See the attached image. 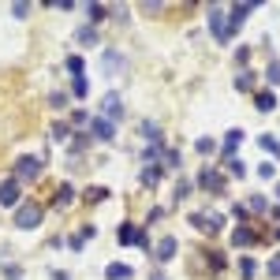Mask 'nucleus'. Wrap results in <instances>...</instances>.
<instances>
[{
	"label": "nucleus",
	"instance_id": "1",
	"mask_svg": "<svg viewBox=\"0 0 280 280\" xmlns=\"http://www.w3.org/2000/svg\"><path fill=\"white\" fill-rule=\"evenodd\" d=\"M41 217H45V209L37 206V202H26V206H19V213H15V224L23 228V231H34L37 224H41Z\"/></svg>",
	"mask_w": 280,
	"mask_h": 280
},
{
	"label": "nucleus",
	"instance_id": "2",
	"mask_svg": "<svg viewBox=\"0 0 280 280\" xmlns=\"http://www.w3.org/2000/svg\"><path fill=\"white\" fill-rule=\"evenodd\" d=\"M41 176V161L37 157H19V165H15V179L19 183H26V179H37Z\"/></svg>",
	"mask_w": 280,
	"mask_h": 280
},
{
	"label": "nucleus",
	"instance_id": "3",
	"mask_svg": "<svg viewBox=\"0 0 280 280\" xmlns=\"http://www.w3.org/2000/svg\"><path fill=\"white\" fill-rule=\"evenodd\" d=\"M19 191H23V183H19L15 176L0 183V206H19Z\"/></svg>",
	"mask_w": 280,
	"mask_h": 280
},
{
	"label": "nucleus",
	"instance_id": "4",
	"mask_svg": "<svg viewBox=\"0 0 280 280\" xmlns=\"http://www.w3.org/2000/svg\"><path fill=\"white\" fill-rule=\"evenodd\" d=\"M176 250H179L176 236H165V239L157 243V254H153V258H157V262H172V258H176Z\"/></svg>",
	"mask_w": 280,
	"mask_h": 280
},
{
	"label": "nucleus",
	"instance_id": "5",
	"mask_svg": "<svg viewBox=\"0 0 280 280\" xmlns=\"http://www.w3.org/2000/svg\"><path fill=\"white\" fill-rule=\"evenodd\" d=\"M90 131H94V138H98V142H112L116 138V127H112L109 120H90Z\"/></svg>",
	"mask_w": 280,
	"mask_h": 280
},
{
	"label": "nucleus",
	"instance_id": "6",
	"mask_svg": "<svg viewBox=\"0 0 280 280\" xmlns=\"http://www.w3.org/2000/svg\"><path fill=\"white\" fill-rule=\"evenodd\" d=\"M209 26H213L217 41H228V26H224V12L220 8H209Z\"/></svg>",
	"mask_w": 280,
	"mask_h": 280
},
{
	"label": "nucleus",
	"instance_id": "7",
	"mask_svg": "<svg viewBox=\"0 0 280 280\" xmlns=\"http://www.w3.org/2000/svg\"><path fill=\"white\" fill-rule=\"evenodd\" d=\"M198 187H206V191H217V195H220V191H224V176H220V172H202V176H198Z\"/></svg>",
	"mask_w": 280,
	"mask_h": 280
},
{
	"label": "nucleus",
	"instance_id": "8",
	"mask_svg": "<svg viewBox=\"0 0 280 280\" xmlns=\"http://www.w3.org/2000/svg\"><path fill=\"white\" fill-rule=\"evenodd\" d=\"M101 109H105V116H109V120H112V116H123V101H120V94H109V98L101 101Z\"/></svg>",
	"mask_w": 280,
	"mask_h": 280
},
{
	"label": "nucleus",
	"instance_id": "9",
	"mask_svg": "<svg viewBox=\"0 0 280 280\" xmlns=\"http://www.w3.org/2000/svg\"><path fill=\"white\" fill-rule=\"evenodd\" d=\"M105 276H109V280H131V269L120 265V262H112L109 269H105Z\"/></svg>",
	"mask_w": 280,
	"mask_h": 280
},
{
	"label": "nucleus",
	"instance_id": "10",
	"mask_svg": "<svg viewBox=\"0 0 280 280\" xmlns=\"http://www.w3.org/2000/svg\"><path fill=\"white\" fill-rule=\"evenodd\" d=\"M105 71H109V75L123 71V56L120 53H105Z\"/></svg>",
	"mask_w": 280,
	"mask_h": 280
},
{
	"label": "nucleus",
	"instance_id": "11",
	"mask_svg": "<svg viewBox=\"0 0 280 280\" xmlns=\"http://www.w3.org/2000/svg\"><path fill=\"white\" fill-rule=\"evenodd\" d=\"M250 8H254V4H236V8H231V30H236V26H243V19H247Z\"/></svg>",
	"mask_w": 280,
	"mask_h": 280
},
{
	"label": "nucleus",
	"instance_id": "12",
	"mask_svg": "<svg viewBox=\"0 0 280 280\" xmlns=\"http://www.w3.org/2000/svg\"><path fill=\"white\" fill-rule=\"evenodd\" d=\"M231 243H236V247H250V243H254V231H250V228H236Z\"/></svg>",
	"mask_w": 280,
	"mask_h": 280
},
{
	"label": "nucleus",
	"instance_id": "13",
	"mask_svg": "<svg viewBox=\"0 0 280 280\" xmlns=\"http://www.w3.org/2000/svg\"><path fill=\"white\" fill-rule=\"evenodd\" d=\"M71 198H75L71 183H60V187H56V198H53V202H56V206H67V202H71Z\"/></svg>",
	"mask_w": 280,
	"mask_h": 280
},
{
	"label": "nucleus",
	"instance_id": "14",
	"mask_svg": "<svg viewBox=\"0 0 280 280\" xmlns=\"http://www.w3.org/2000/svg\"><path fill=\"white\" fill-rule=\"evenodd\" d=\"M236 90H254V71H239L236 75Z\"/></svg>",
	"mask_w": 280,
	"mask_h": 280
},
{
	"label": "nucleus",
	"instance_id": "15",
	"mask_svg": "<svg viewBox=\"0 0 280 280\" xmlns=\"http://www.w3.org/2000/svg\"><path fill=\"white\" fill-rule=\"evenodd\" d=\"M120 243H138V228L134 224H120Z\"/></svg>",
	"mask_w": 280,
	"mask_h": 280
},
{
	"label": "nucleus",
	"instance_id": "16",
	"mask_svg": "<svg viewBox=\"0 0 280 280\" xmlns=\"http://www.w3.org/2000/svg\"><path fill=\"white\" fill-rule=\"evenodd\" d=\"M254 105H258L262 112H273V109H276V98H273V94H258V98H254Z\"/></svg>",
	"mask_w": 280,
	"mask_h": 280
},
{
	"label": "nucleus",
	"instance_id": "17",
	"mask_svg": "<svg viewBox=\"0 0 280 280\" xmlns=\"http://www.w3.org/2000/svg\"><path fill=\"white\" fill-rule=\"evenodd\" d=\"M82 198H86V202H105V198H109V187H86Z\"/></svg>",
	"mask_w": 280,
	"mask_h": 280
},
{
	"label": "nucleus",
	"instance_id": "18",
	"mask_svg": "<svg viewBox=\"0 0 280 280\" xmlns=\"http://www.w3.org/2000/svg\"><path fill=\"white\" fill-rule=\"evenodd\" d=\"M236 146H243V131H239V127H236V131H228V138H224V150H228V153L236 150Z\"/></svg>",
	"mask_w": 280,
	"mask_h": 280
},
{
	"label": "nucleus",
	"instance_id": "19",
	"mask_svg": "<svg viewBox=\"0 0 280 280\" xmlns=\"http://www.w3.org/2000/svg\"><path fill=\"white\" fill-rule=\"evenodd\" d=\"M157 179H161V168L153 165V168H142V183L146 187H157Z\"/></svg>",
	"mask_w": 280,
	"mask_h": 280
},
{
	"label": "nucleus",
	"instance_id": "20",
	"mask_svg": "<svg viewBox=\"0 0 280 280\" xmlns=\"http://www.w3.org/2000/svg\"><path fill=\"white\" fill-rule=\"evenodd\" d=\"M142 134H146L150 142H161V127H157V123H150V120H142Z\"/></svg>",
	"mask_w": 280,
	"mask_h": 280
},
{
	"label": "nucleus",
	"instance_id": "21",
	"mask_svg": "<svg viewBox=\"0 0 280 280\" xmlns=\"http://www.w3.org/2000/svg\"><path fill=\"white\" fill-rule=\"evenodd\" d=\"M71 94H75V98H86V94H90V82L79 75V79H75V86H71Z\"/></svg>",
	"mask_w": 280,
	"mask_h": 280
},
{
	"label": "nucleus",
	"instance_id": "22",
	"mask_svg": "<svg viewBox=\"0 0 280 280\" xmlns=\"http://www.w3.org/2000/svg\"><path fill=\"white\" fill-rule=\"evenodd\" d=\"M79 41H82V45H98V34H94V26H82V30H79Z\"/></svg>",
	"mask_w": 280,
	"mask_h": 280
},
{
	"label": "nucleus",
	"instance_id": "23",
	"mask_svg": "<svg viewBox=\"0 0 280 280\" xmlns=\"http://www.w3.org/2000/svg\"><path fill=\"white\" fill-rule=\"evenodd\" d=\"M228 172H231V176H239V179H243V176H247V168H243V161H236V157H228Z\"/></svg>",
	"mask_w": 280,
	"mask_h": 280
},
{
	"label": "nucleus",
	"instance_id": "24",
	"mask_svg": "<svg viewBox=\"0 0 280 280\" xmlns=\"http://www.w3.org/2000/svg\"><path fill=\"white\" fill-rule=\"evenodd\" d=\"M86 15H90V23H101V19H105V8H101V4H90V8H86Z\"/></svg>",
	"mask_w": 280,
	"mask_h": 280
},
{
	"label": "nucleus",
	"instance_id": "25",
	"mask_svg": "<svg viewBox=\"0 0 280 280\" xmlns=\"http://www.w3.org/2000/svg\"><path fill=\"white\" fill-rule=\"evenodd\" d=\"M67 134H71V127H67V123H56V127H53V138H56V142H64Z\"/></svg>",
	"mask_w": 280,
	"mask_h": 280
},
{
	"label": "nucleus",
	"instance_id": "26",
	"mask_svg": "<svg viewBox=\"0 0 280 280\" xmlns=\"http://www.w3.org/2000/svg\"><path fill=\"white\" fill-rule=\"evenodd\" d=\"M262 150H265V153H280V142H276V138H269V134H265V138H262Z\"/></svg>",
	"mask_w": 280,
	"mask_h": 280
},
{
	"label": "nucleus",
	"instance_id": "27",
	"mask_svg": "<svg viewBox=\"0 0 280 280\" xmlns=\"http://www.w3.org/2000/svg\"><path fill=\"white\" fill-rule=\"evenodd\" d=\"M165 165H168V168H179V150H168V153H165Z\"/></svg>",
	"mask_w": 280,
	"mask_h": 280
},
{
	"label": "nucleus",
	"instance_id": "28",
	"mask_svg": "<svg viewBox=\"0 0 280 280\" xmlns=\"http://www.w3.org/2000/svg\"><path fill=\"white\" fill-rule=\"evenodd\" d=\"M49 105H53V109H67V94H53Z\"/></svg>",
	"mask_w": 280,
	"mask_h": 280
},
{
	"label": "nucleus",
	"instance_id": "29",
	"mask_svg": "<svg viewBox=\"0 0 280 280\" xmlns=\"http://www.w3.org/2000/svg\"><path fill=\"white\" fill-rule=\"evenodd\" d=\"M19 276H23V269H19V265H4V280H19Z\"/></svg>",
	"mask_w": 280,
	"mask_h": 280
},
{
	"label": "nucleus",
	"instance_id": "30",
	"mask_svg": "<svg viewBox=\"0 0 280 280\" xmlns=\"http://www.w3.org/2000/svg\"><path fill=\"white\" fill-rule=\"evenodd\" d=\"M187 195H191V183L179 179V183H176V198H187Z\"/></svg>",
	"mask_w": 280,
	"mask_h": 280
},
{
	"label": "nucleus",
	"instance_id": "31",
	"mask_svg": "<svg viewBox=\"0 0 280 280\" xmlns=\"http://www.w3.org/2000/svg\"><path fill=\"white\" fill-rule=\"evenodd\" d=\"M239 269H243V276H247V280L254 276V262H250V258H243V262H239Z\"/></svg>",
	"mask_w": 280,
	"mask_h": 280
},
{
	"label": "nucleus",
	"instance_id": "32",
	"mask_svg": "<svg viewBox=\"0 0 280 280\" xmlns=\"http://www.w3.org/2000/svg\"><path fill=\"white\" fill-rule=\"evenodd\" d=\"M67 71H75V75L82 71V60H79V56H67Z\"/></svg>",
	"mask_w": 280,
	"mask_h": 280
},
{
	"label": "nucleus",
	"instance_id": "33",
	"mask_svg": "<svg viewBox=\"0 0 280 280\" xmlns=\"http://www.w3.org/2000/svg\"><path fill=\"white\" fill-rule=\"evenodd\" d=\"M265 75H269V82H280V64H269Z\"/></svg>",
	"mask_w": 280,
	"mask_h": 280
},
{
	"label": "nucleus",
	"instance_id": "34",
	"mask_svg": "<svg viewBox=\"0 0 280 280\" xmlns=\"http://www.w3.org/2000/svg\"><path fill=\"white\" fill-rule=\"evenodd\" d=\"M198 153H213V142H209V138H198Z\"/></svg>",
	"mask_w": 280,
	"mask_h": 280
},
{
	"label": "nucleus",
	"instance_id": "35",
	"mask_svg": "<svg viewBox=\"0 0 280 280\" xmlns=\"http://www.w3.org/2000/svg\"><path fill=\"white\" fill-rule=\"evenodd\" d=\"M269 273H273V276H280V258H273V262H269Z\"/></svg>",
	"mask_w": 280,
	"mask_h": 280
},
{
	"label": "nucleus",
	"instance_id": "36",
	"mask_svg": "<svg viewBox=\"0 0 280 280\" xmlns=\"http://www.w3.org/2000/svg\"><path fill=\"white\" fill-rule=\"evenodd\" d=\"M53 280H71V276H67V273H60V269H56V273H53Z\"/></svg>",
	"mask_w": 280,
	"mask_h": 280
},
{
	"label": "nucleus",
	"instance_id": "37",
	"mask_svg": "<svg viewBox=\"0 0 280 280\" xmlns=\"http://www.w3.org/2000/svg\"><path fill=\"white\" fill-rule=\"evenodd\" d=\"M276 195H280V187H276Z\"/></svg>",
	"mask_w": 280,
	"mask_h": 280
}]
</instances>
